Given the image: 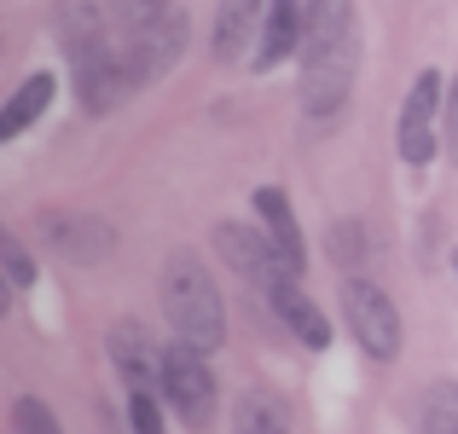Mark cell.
<instances>
[{"label": "cell", "instance_id": "cell-23", "mask_svg": "<svg viewBox=\"0 0 458 434\" xmlns=\"http://www.w3.org/2000/svg\"><path fill=\"white\" fill-rule=\"evenodd\" d=\"M441 145H447V163L458 168V76H447V93H441Z\"/></svg>", "mask_w": 458, "mask_h": 434}, {"label": "cell", "instance_id": "cell-2", "mask_svg": "<svg viewBox=\"0 0 458 434\" xmlns=\"http://www.w3.org/2000/svg\"><path fill=\"white\" fill-rule=\"evenodd\" d=\"M157 394L174 405V417L186 429H209L215 423V400H221V388H215V371H209V359H203L198 347H186V342L163 347V377H157Z\"/></svg>", "mask_w": 458, "mask_h": 434}, {"label": "cell", "instance_id": "cell-17", "mask_svg": "<svg viewBox=\"0 0 458 434\" xmlns=\"http://www.w3.org/2000/svg\"><path fill=\"white\" fill-rule=\"evenodd\" d=\"M233 434H291V423H284V400L267 394V388H250L244 400H238Z\"/></svg>", "mask_w": 458, "mask_h": 434}, {"label": "cell", "instance_id": "cell-19", "mask_svg": "<svg viewBox=\"0 0 458 434\" xmlns=\"http://www.w3.org/2000/svg\"><path fill=\"white\" fill-rule=\"evenodd\" d=\"M105 6H111V23L123 35H140V29H151L157 18H168L174 0H105Z\"/></svg>", "mask_w": 458, "mask_h": 434}, {"label": "cell", "instance_id": "cell-18", "mask_svg": "<svg viewBox=\"0 0 458 434\" xmlns=\"http://www.w3.org/2000/svg\"><path fill=\"white\" fill-rule=\"evenodd\" d=\"M424 434H458V382L424 388Z\"/></svg>", "mask_w": 458, "mask_h": 434}, {"label": "cell", "instance_id": "cell-9", "mask_svg": "<svg viewBox=\"0 0 458 434\" xmlns=\"http://www.w3.org/2000/svg\"><path fill=\"white\" fill-rule=\"evenodd\" d=\"M291 53H302V0H267L250 70H279Z\"/></svg>", "mask_w": 458, "mask_h": 434}, {"label": "cell", "instance_id": "cell-20", "mask_svg": "<svg viewBox=\"0 0 458 434\" xmlns=\"http://www.w3.org/2000/svg\"><path fill=\"white\" fill-rule=\"evenodd\" d=\"M12 434H64V429H58V417H53V405H47V400L23 394V400L12 405Z\"/></svg>", "mask_w": 458, "mask_h": 434}, {"label": "cell", "instance_id": "cell-1", "mask_svg": "<svg viewBox=\"0 0 458 434\" xmlns=\"http://www.w3.org/2000/svg\"><path fill=\"white\" fill-rule=\"evenodd\" d=\"M163 313L174 342L198 347V354H215L226 342V301L215 289L209 267H198V255H168L163 267Z\"/></svg>", "mask_w": 458, "mask_h": 434}, {"label": "cell", "instance_id": "cell-26", "mask_svg": "<svg viewBox=\"0 0 458 434\" xmlns=\"http://www.w3.org/2000/svg\"><path fill=\"white\" fill-rule=\"evenodd\" d=\"M453 267H458V255H453Z\"/></svg>", "mask_w": 458, "mask_h": 434}, {"label": "cell", "instance_id": "cell-12", "mask_svg": "<svg viewBox=\"0 0 458 434\" xmlns=\"http://www.w3.org/2000/svg\"><path fill=\"white\" fill-rule=\"evenodd\" d=\"M273 313L284 319V330H296V342L302 347H331V319L319 313V301L302 289V279H279L267 289Z\"/></svg>", "mask_w": 458, "mask_h": 434}, {"label": "cell", "instance_id": "cell-10", "mask_svg": "<svg viewBox=\"0 0 458 434\" xmlns=\"http://www.w3.org/2000/svg\"><path fill=\"white\" fill-rule=\"evenodd\" d=\"M256 214H261V232L273 238V249L284 255L291 279H302V272H308V244H302V226H296L291 197H284L279 186H261V191H256Z\"/></svg>", "mask_w": 458, "mask_h": 434}, {"label": "cell", "instance_id": "cell-11", "mask_svg": "<svg viewBox=\"0 0 458 434\" xmlns=\"http://www.w3.org/2000/svg\"><path fill=\"white\" fill-rule=\"evenodd\" d=\"M47 244L64 261H99L116 249V232L99 214H47Z\"/></svg>", "mask_w": 458, "mask_h": 434}, {"label": "cell", "instance_id": "cell-24", "mask_svg": "<svg viewBox=\"0 0 458 434\" xmlns=\"http://www.w3.org/2000/svg\"><path fill=\"white\" fill-rule=\"evenodd\" d=\"M336 249H343V261H348V267L360 261V232H354V221H343V226H336Z\"/></svg>", "mask_w": 458, "mask_h": 434}, {"label": "cell", "instance_id": "cell-7", "mask_svg": "<svg viewBox=\"0 0 458 434\" xmlns=\"http://www.w3.org/2000/svg\"><path fill=\"white\" fill-rule=\"evenodd\" d=\"M215 249H221V261L238 272L244 284H256L261 296H267L279 279H291V267H284V255L273 249L267 232H256V226H238V221H221L215 226Z\"/></svg>", "mask_w": 458, "mask_h": 434}, {"label": "cell", "instance_id": "cell-15", "mask_svg": "<svg viewBox=\"0 0 458 434\" xmlns=\"http://www.w3.org/2000/svg\"><path fill=\"white\" fill-rule=\"evenodd\" d=\"M354 0H302V58L336 41H354Z\"/></svg>", "mask_w": 458, "mask_h": 434}, {"label": "cell", "instance_id": "cell-14", "mask_svg": "<svg viewBox=\"0 0 458 434\" xmlns=\"http://www.w3.org/2000/svg\"><path fill=\"white\" fill-rule=\"evenodd\" d=\"M261 12H267V0H221L215 6V58L221 64H233L244 46H256Z\"/></svg>", "mask_w": 458, "mask_h": 434}, {"label": "cell", "instance_id": "cell-25", "mask_svg": "<svg viewBox=\"0 0 458 434\" xmlns=\"http://www.w3.org/2000/svg\"><path fill=\"white\" fill-rule=\"evenodd\" d=\"M12 313V279H6V267H0V319Z\"/></svg>", "mask_w": 458, "mask_h": 434}, {"label": "cell", "instance_id": "cell-16", "mask_svg": "<svg viewBox=\"0 0 458 434\" xmlns=\"http://www.w3.org/2000/svg\"><path fill=\"white\" fill-rule=\"evenodd\" d=\"M53 29L58 41H64V53H76V46H93L105 41V18H99V0H58L53 6Z\"/></svg>", "mask_w": 458, "mask_h": 434}, {"label": "cell", "instance_id": "cell-5", "mask_svg": "<svg viewBox=\"0 0 458 434\" xmlns=\"http://www.w3.org/2000/svg\"><path fill=\"white\" fill-rule=\"evenodd\" d=\"M354 70H360V35L354 41H336L325 53L302 58V111L308 116H336L354 88Z\"/></svg>", "mask_w": 458, "mask_h": 434}, {"label": "cell", "instance_id": "cell-21", "mask_svg": "<svg viewBox=\"0 0 458 434\" xmlns=\"http://www.w3.org/2000/svg\"><path fill=\"white\" fill-rule=\"evenodd\" d=\"M128 423H134V434H168L163 429V405H157V388H128Z\"/></svg>", "mask_w": 458, "mask_h": 434}, {"label": "cell", "instance_id": "cell-27", "mask_svg": "<svg viewBox=\"0 0 458 434\" xmlns=\"http://www.w3.org/2000/svg\"><path fill=\"white\" fill-rule=\"evenodd\" d=\"M0 46H6V41H0Z\"/></svg>", "mask_w": 458, "mask_h": 434}, {"label": "cell", "instance_id": "cell-8", "mask_svg": "<svg viewBox=\"0 0 458 434\" xmlns=\"http://www.w3.org/2000/svg\"><path fill=\"white\" fill-rule=\"evenodd\" d=\"M105 347H111V359H116L128 388H157V377H163V347L151 342V330L140 319H116L111 336H105Z\"/></svg>", "mask_w": 458, "mask_h": 434}, {"label": "cell", "instance_id": "cell-22", "mask_svg": "<svg viewBox=\"0 0 458 434\" xmlns=\"http://www.w3.org/2000/svg\"><path fill=\"white\" fill-rule=\"evenodd\" d=\"M0 267H6L12 289H30V284H35V261L23 255V244H18L12 232H0Z\"/></svg>", "mask_w": 458, "mask_h": 434}, {"label": "cell", "instance_id": "cell-4", "mask_svg": "<svg viewBox=\"0 0 458 434\" xmlns=\"http://www.w3.org/2000/svg\"><path fill=\"white\" fill-rule=\"evenodd\" d=\"M441 93H447V76H436V70H424V76L412 81V93H406V104H401V128H394L401 163L424 168L429 156H436V145H441Z\"/></svg>", "mask_w": 458, "mask_h": 434}, {"label": "cell", "instance_id": "cell-3", "mask_svg": "<svg viewBox=\"0 0 458 434\" xmlns=\"http://www.w3.org/2000/svg\"><path fill=\"white\" fill-rule=\"evenodd\" d=\"M343 319L354 330L360 354L389 365L401 359V313H394V296L371 279H343Z\"/></svg>", "mask_w": 458, "mask_h": 434}, {"label": "cell", "instance_id": "cell-13", "mask_svg": "<svg viewBox=\"0 0 458 434\" xmlns=\"http://www.w3.org/2000/svg\"><path fill=\"white\" fill-rule=\"evenodd\" d=\"M53 93H58V81L47 76V70H35L30 81H18V88H12V99L0 104V145H12V139H23V134H30V128L47 116Z\"/></svg>", "mask_w": 458, "mask_h": 434}, {"label": "cell", "instance_id": "cell-6", "mask_svg": "<svg viewBox=\"0 0 458 434\" xmlns=\"http://www.w3.org/2000/svg\"><path fill=\"white\" fill-rule=\"evenodd\" d=\"M116 41H123V58H128V70H134V81L151 88V81H163L168 70L180 64V53H186V41H191V18L186 12H168V18H157L151 29L116 35Z\"/></svg>", "mask_w": 458, "mask_h": 434}]
</instances>
